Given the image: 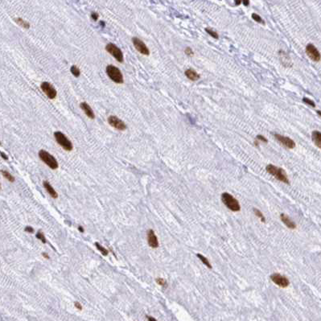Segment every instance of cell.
Here are the masks:
<instances>
[{
    "mask_svg": "<svg viewBox=\"0 0 321 321\" xmlns=\"http://www.w3.org/2000/svg\"><path fill=\"white\" fill-rule=\"evenodd\" d=\"M43 184H44V187H45V188L48 192V194H49L50 196L52 197V198L56 199V198L58 197V194H57V192H56V190L54 189L53 187H52V186L50 184L49 182H48V181L45 180V181H44Z\"/></svg>",
    "mask_w": 321,
    "mask_h": 321,
    "instance_id": "cell-16",
    "label": "cell"
},
{
    "mask_svg": "<svg viewBox=\"0 0 321 321\" xmlns=\"http://www.w3.org/2000/svg\"><path fill=\"white\" fill-rule=\"evenodd\" d=\"M197 257H198V258H200V260L202 261V263H204V265L207 266H208V267L210 268V269H211V268H212L211 265H210V263H209V261H208V259H207V258H205V257H204V256L201 255V254H199V253H197Z\"/></svg>",
    "mask_w": 321,
    "mask_h": 321,
    "instance_id": "cell-23",
    "label": "cell"
},
{
    "mask_svg": "<svg viewBox=\"0 0 321 321\" xmlns=\"http://www.w3.org/2000/svg\"><path fill=\"white\" fill-rule=\"evenodd\" d=\"M40 88L42 89V91L46 94V96L49 99L56 98V95H57V92L56 89L50 84L49 82L44 81L42 84H40Z\"/></svg>",
    "mask_w": 321,
    "mask_h": 321,
    "instance_id": "cell-7",
    "label": "cell"
},
{
    "mask_svg": "<svg viewBox=\"0 0 321 321\" xmlns=\"http://www.w3.org/2000/svg\"><path fill=\"white\" fill-rule=\"evenodd\" d=\"M0 188H1V184H0Z\"/></svg>",
    "mask_w": 321,
    "mask_h": 321,
    "instance_id": "cell-42",
    "label": "cell"
},
{
    "mask_svg": "<svg viewBox=\"0 0 321 321\" xmlns=\"http://www.w3.org/2000/svg\"><path fill=\"white\" fill-rule=\"evenodd\" d=\"M54 137H55V139L57 142V143L63 149H65L67 151H71L73 149V143H71V141L62 132L56 131L54 133Z\"/></svg>",
    "mask_w": 321,
    "mask_h": 321,
    "instance_id": "cell-5",
    "label": "cell"
},
{
    "mask_svg": "<svg viewBox=\"0 0 321 321\" xmlns=\"http://www.w3.org/2000/svg\"><path fill=\"white\" fill-rule=\"evenodd\" d=\"M99 18V15L97 13V12H93L91 14V19L94 20V21H97Z\"/></svg>",
    "mask_w": 321,
    "mask_h": 321,
    "instance_id": "cell-29",
    "label": "cell"
},
{
    "mask_svg": "<svg viewBox=\"0 0 321 321\" xmlns=\"http://www.w3.org/2000/svg\"><path fill=\"white\" fill-rule=\"evenodd\" d=\"M156 282H157L158 284H160L161 286H164L166 284V281L164 279H161V278H159V279H156Z\"/></svg>",
    "mask_w": 321,
    "mask_h": 321,
    "instance_id": "cell-30",
    "label": "cell"
},
{
    "mask_svg": "<svg viewBox=\"0 0 321 321\" xmlns=\"http://www.w3.org/2000/svg\"><path fill=\"white\" fill-rule=\"evenodd\" d=\"M256 138H257L258 140L263 141V142H265V143H267V142H268L267 139H266V138L265 137H264V136L261 135V134H258V135H257Z\"/></svg>",
    "mask_w": 321,
    "mask_h": 321,
    "instance_id": "cell-31",
    "label": "cell"
},
{
    "mask_svg": "<svg viewBox=\"0 0 321 321\" xmlns=\"http://www.w3.org/2000/svg\"><path fill=\"white\" fill-rule=\"evenodd\" d=\"M306 53L310 59H312L313 61L319 62L320 61V54L316 48L315 47L314 45L308 44L306 46Z\"/></svg>",
    "mask_w": 321,
    "mask_h": 321,
    "instance_id": "cell-10",
    "label": "cell"
},
{
    "mask_svg": "<svg viewBox=\"0 0 321 321\" xmlns=\"http://www.w3.org/2000/svg\"><path fill=\"white\" fill-rule=\"evenodd\" d=\"M274 136L279 143L285 146L286 147L289 148V149H293V148L295 147V143L293 139H291V138H288V137L283 136L279 134H274Z\"/></svg>",
    "mask_w": 321,
    "mask_h": 321,
    "instance_id": "cell-11",
    "label": "cell"
},
{
    "mask_svg": "<svg viewBox=\"0 0 321 321\" xmlns=\"http://www.w3.org/2000/svg\"><path fill=\"white\" fill-rule=\"evenodd\" d=\"M312 138L313 143H315V145L317 146V147L320 148L321 147V133L318 131H315L312 132Z\"/></svg>",
    "mask_w": 321,
    "mask_h": 321,
    "instance_id": "cell-17",
    "label": "cell"
},
{
    "mask_svg": "<svg viewBox=\"0 0 321 321\" xmlns=\"http://www.w3.org/2000/svg\"><path fill=\"white\" fill-rule=\"evenodd\" d=\"M132 42H133V45H134V48H135L138 52H139L143 55H145V56H149L150 55L149 48L147 47V45H145V43L143 42V40H139L137 37H133Z\"/></svg>",
    "mask_w": 321,
    "mask_h": 321,
    "instance_id": "cell-8",
    "label": "cell"
},
{
    "mask_svg": "<svg viewBox=\"0 0 321 321\" xmlns=\"http://www.w3.org/2000/svg\"><path fill=\"white\" fill-rule=\"evenodd\" d=\"M108 123L111 127L115 128V129L118 130V131H125L127 129V125L125 124V122L117 117H116V116H114V115L108 117Z\"/></svg>",
    "mask_w": 321,
    "mask_h": 321,
    "instance_id": "cell-9",
    "label": "cell"
},
{
    "mask_svg": "<svg viewBox=\"0 0 321 321\" xmlns=\"http://www.w3.org/2000/svg\"><path fill=\"white\" fill-rule=\"evenodd\" d=\"M280 217H281V220L285 224V225L287 226L288 228H290V229H295V227H296V225H295V223L292 221V220L290 219V218L287 217L286 215H285V214H281V216H280Z\"/></svg>",
    "mask_w": 321,
    "mask_h": 321,
    "instance_id": "cell-18",
    "label": "cell"
},
{
    "mask_svg": "<svg viewBox=\"0 0 321 321\" xmlns=\"http://www.w3.org/2000/svg\"><path fill=\"white\" fill-rule=\"evenodd\" d=\"M241 1H235V4L236 5H239L241 3Z\"/></svg>",
    "mask_w": 321,
    "mask_h": 321,
    "instance_id": "cell-40",
    "label": "cell"
},
{
    "mask_svg": "<svg viewBox=\"0 0 321 321\" xmlns=\"http://www.w3.org/2000/svg\"><path fill=\"white\" fill-rule=\"evenodd\" d=\"M36 238L42 241L43 243H46V242H47V240L45 238V236L44 235V233H43L42 232H40V231H39V232L36 233Z\"/></svg>",
    "mask_w": 321,
    "mask_h": 321,
    "instance_id": "cell-26",
    "label": "cell"
},
{
    "mask_svg": "<svg viewBox=\"0 0 321 321\" xmlns=\"http://www.w3.org/2000/svg\"><path fill=\"white\" fill-rule=\"evenodd\" d=\"M147 319H148V321H157L155 319V318H154V317H151V316H147Z\"/></svg>",
    "mask_w": 321,
    "mask_h": 321,
    "instance_id": "cell-37",
    "label": "cell"
},
{
    "mask_svg": "<svg viewBox=\"0 0 321 321\" xmlns=\"http://www.w3.org/2000/svg\"><path fill=\"white\" fill-rule=\"evenodd\" d=\"M221 200L227 206V208L233 212H237L240 210V204L234 197L231 196L227 192H224L221 195Z\"/></svg>",
    "mask_w": 321,
    "mask_h": 321,
    "instance_id": "cell-4",
    "label": "cell"
},
{
    "mask_svg": "<svg viewBox=\"0 0 321 321\" xmlns=\"http://www.w3.org/2000/svg\"><path fill=\"white\" fill-rule=\"evenodd\" d=\"M184 74H185L186 77H187L189 80L192 81H196L199 80L200 78V74H198L194 69H192V68L187 69V70L185 71Z\"/></svg>",
    "mask_w": 321,
    "mask_h": 321,
    "instance_id": "cell-15",
    "label": "cell"
},
{
    "mask_svg": "<svg viewBox=\"0 0 321 321\" xmlns=\"http://www.w3.org/2000/svg\"><path fill=\"white\" fill-rule=\"evenodd\" d=\"M185 53L187 54V56H192L193 55V51L192 50V48H187L185 49Z\"/></svg>",
    "mask_w": 321,
    "mask_h": 321,
    "instance_id": "cell-33",
    "label": "cell"
},
{
    "mask_svg": "<svg viewBox=\"0 0 321 321\" xmlns=\"http://www.w3.org/2000/svg\"><path fill=\"white\" fill-rule=\"evenodd\" d=\"M303 102H305V103L307 104V105H309V106H312V107H316V104H315L314 101H312V100H310L309 98H303Z\"/></svg>",
    "mask_w": 321,
    "mask_h": 321,
    "instance_id": "cell-28",
    "label": "cell"
},
{
    "mask_svg": "<svg viewBox=\"0 0 321 321\" xmlns=\"http://www.w3.org/2000/svg\"><path fill=\"white\" fill-rule=\"evenodd\" d=\"M39 157L47 166H48L51 169L55 170L57 169L59 167L58 162L56 161L53 155L45 150H40L39 151Z\"/></svg>",
    "mask_w": 321,
    "mask_h": 321,
    "instance_id": "cell-3",
    "label": "cell"
},
{
    "mask_svg": "<svg viewBox=\"0 0 321 321\" xmlns=\"http://www.w3.org/2000/svg\"><path fill=\"white\" fill-rule=\"evenodd\" d=\"M0 155H1V157L2 158V159H4L5 160H8V156H7L5 153L3 152H0Z\"/></svg>",
    "mask_w": 321,
    "mask_h": 321,
    "instance_id": "cell-35",
    "label": "cell"
},
{
    "mask_svg": "<svg viewBox=\"0 0 321 321\" xmlns=\"http://www.w3.org/2000/svg\"><path fill=\"white\" fill-rule=\"evenodd\" d=\"M1 173H2V175L3 176V177H5L8 181L12 182V183L15 182V179L14 176H12L10 172H8L7 171H5V170H1Z\"/></svg>",
    "mask_w": 321,
    "mask_h": 321,
    "instance_id": "cell-20",
    "label": "cell"
},
{
    "mask_svg": "<svg viewBox=\"0 0 321 321\" xmlns=\"http://www.w3.org/2000/svg\"><path fill=\"white\" fill-rule=\"evenodd\" d=\"M80 107L81 108V110L84 112V114H86V116L88 117H89L90 119H94L95 117V115H94V110H92V108L90 107L89 104L86 103L85 101H83L80 104Z\"/></svg>",
    "mask_w": 321,
    "mask_h": 321,
    "instance_id": "cell-14",
    "label": "cell"
},
{
    "mask_svg": "<svg viewBox=\"0 0 321 321\" xmlns=\"http://www.w3.org/2000/svg\"><path fill=\"white\" fill-rule=\"evenodd\" d=\"M95 246H96V248L101 253V254L103 256H107L108 255V253H109V252H108V250H106L105 247H103V246H101V245H100V244L98 243V242H95Z\"/></svg>",
    "mask_w": 321,
    "mask_h": 321,
    "instance_id": "cell-21",
    "label": "cell"
},
{
    "mask_svg": "<svg viewBox=\"0 0 321 321\" xmlns=\"http://www.w3.org/2000/svg\"><path fill=\"white\" fill-rule=\"evenodd\" d=\"M0 145H1V143H0Z\"/></svg>",
    "mask_w": 321,
    "mask_h": 321,
    "instance_id": "cell-43",
    "label": "cell"
},
{
    "mask_svg": "<svg viewBox=\"0 0 321 321\" xmlns=\"http://www.w3.org/2000/svg\"><path fill=\"white\" fill-rule=\"evenodd\" d=\"M317 113H318V114H319V116H320V115H321V114H320V111H317Z\"/></svg>",
    "mask_w": 321,
    "mask_h": 321,
    "instance_id": "cell-41",
    "label": "cell"
},
{
    "mask_svg": "<svg viewBox=\"0 0 321 321\" xmlns=\"http://www.w3.org/2000/svg\"><path fill=\"white\" fill-rule=\"evenodd\" d=\"M70 71H71V73H72V74H73V75L74 76V77H76V78H78V77H80V75H81L80 68H78V67H77L76 65H72V66H71Z\"/></svg>",
    "mask_w": 321,
    "mask_h": 321,
    "instance_id": "cell-22",
    "label": "cell"
},
{
    "mask_svg": "<svg viewBox=\"0 0 321 321\" xmlns=\"http://www.w3.org/2000/svg\"><path fill=\"white\" fill-rule=\"evenodd\" d=\"M270 279L274 283L281 287H286L290 284L288 279L285 276H283L280 274H273L270 276Z\"/></svg>",
    "mask_w": 321,
    "mask_h": 321,
    "instance_id": "cell-12",
    "label": "cell"
},
{
    "mask_svg": "<svg viewBox=\"0 0 321 321\" xmlns=\"http://www.w3.org/2000/svg\"><path fill=\"white\" fill-rule=\"evenodd\" d=\"M147 241L149 246L152 248H157L159 246V241L155 235V232L152 230H150L147 232Z\"/></svg>",
    "mask_w": 321,
    "mask_h": 321,
    "instance_id": "cell-13",
    "label": "cell"
},
{
    "mask_svg": "<svg viewBox=\"0 0 321 321\" xmlns=\"http://www.w3.org/2000/svg\"><path fill=\"white\" fill-rule=\"evenodd\" d=\"M252 18H253V19L254 20V21L258 22V23H259V24H265V22H264V20L262 19V17H261L260 15H258V14H256V13H253V14H252Z\"/></svg>",
    "mask_w": 321,
    "mask_h": 321,
    "instance_id": "cell-24",
    "label": "cell"
},
{
    "mask_svg": "<svg viewBox=\"0 0 321 321\" xmlns=\"http://www.w3.org/2000/svg\"><path fill=\"white\" fill-rule=\"evenodd\" d=\"M15 21L16 22V24H19V26H21L22 28H26V29H28L30 28V24L28 22L24 20L22 18H16V19H15Z\"/></svg>",
    "mask_w": 321,
    "mask_h": 321,
    "instance_id": "cell-19",
    "label": "cell"
},
{
    "mask_svg": "<svg viewBox=\"0 0 321 321\" xmlns=\"http://www.w3.org/2000/svg\"><path fill=\"white\" fill-rule=\"evenodd\" d=\"M243 4L245 5V6H249V4H250V2L249 1H243Z\"/></svg>",
    "mask_w": 321,
    "mask_h": 321,
    "instance_id": "cell-38",
    "label": "cell"
},
{
    "mask_svg": "<svg viewBox=\"0 0 321 321\" xmlns=\"http://www.w3.org/2000/svg\"><path fill=\"white\" fill-rule=\"evenodd\" d=\"M24 231L27 233H34V229H33L31 226H26L25 229H24Z\"/></svg>",
    "mask_w": 321,
    "mask_h": 321,
    "instance_id": "cell-32",
    "label": "cell"
},
{
    "mask_svg": "<svg viewBox=\"0 0 321 321\" xmlns=\"http://www.w3.org/2000/svg\"><path fill=\"white\" fill-rule=\"evenodd\" d=\"M42 255H43V257H45V258H46V259H49V258H49V255H48V254L47 253H43Z\"/></svg>",
    "mask_w": 321,
    "mask_h": 321,
    "instance_id": "cell-36",
    "label": "cell"
},
{
    "mask_svg": "<svg viewBox=\"0 0 321 321\" xmlns=\"http://www.w3.org/2000/svg\"><path fill=\"white\" fill-rule=\"evenodd\" d=\"M74 306H75L78 310H82V306L79 302H75L74 303Z\"/></svg>",
    "mask_w": 321,
    "mask_h": 321,
    "instance_id": "cell-34",
    "label": "cell"
},
{
    "mask_svg": "<svg viewBox=\"0 0 321 321\" xmlns=\"http://www.w3.org/2000/svg\"><path fill=\"white\" fill-rule=\"evenodd\" d=\"M253 212H254V213H255L256 216H258V217L261 218V220H262L263 222L265 221V217H264V216H263V214L259 210H258L257 209H253Z\"/></svg>",
    "mask_w": 321,
    "mask_h": 321,
    "instance_id": "cell-27",
    "label": "cell"
},
{
    "mask_svg": "<svg viewBox=\"0 0 321 321\" xmlns=\"http://www.w3.org/2000/svg\"><path fill=\"white\" fill-rule=\"evenodd\" d=\"M78 230H79L80 232L84 233V229H83V228H82L81 226H79V227H78Z\"/></svg>",
    "mask_w": 321,
    "mask_h": 321,
    "instance_id": "cell-39",
    "label": "cell"
},
{
    "mask_svg": "<svg viewBox=\"0 0 321 321\" xmlns=\"http://www.w3.org/2000/svg\"><path fill=\"white\" fill-rule=\"evenodd\" d=\"M205 31H206L209 35H210L213 38H215V39H218L219 38V35H218L217 32L215 31L214 30H212L210 28H205Z\"/></svg>",
    "mask_w": 321,
    "mask_h": 321,
    "instance_id": "cell-25",
    "label": "cell"
},
{
    "mask_svg": "<svg viewBox=\"0 0 321 321\" xmlns=\"http://www.w3.org/2000/svg\"><path fill=\"white\" fill-rule=\"evenodd\" d=\"M266 171H267L268 173H270V175L274 176V178H276L277 180L283 182V183H286L288 184H289V180L287 178V176H286V172L284 171L283 169L280 168V167H277L276 166L274 165H272V164H269L266 166Z\"/></svg>",
    "mask_w": 321,
    "mask_h": 321,
    "instance_id": "cell-1",
    "label": "cell"
},
{
    "mask_svg": "<svg viewBox=\"0 0 321 321\" xmlns=\"http://www.w3.org/2000/svg\"><path fill=\"white\" fill-rule=\"evenodd\" d=\"M106 73H107L108 77L117 84H122L124 82L122 72L116 66L111 65H108L106 67Z\"/></svg>",
    "mask_w": 321,
    "mask_h": 321,
    "instance_id": "cell-2",
    "label": "cell"
},
{
    "mask_svg": "<svg viewBox=\"0 0 321 321\" xmlns=\"http://www.w3.org/2000/svg\"><path fill=\"white\" fill-rule=\"evenodd\" d=\"M106 50L111 56H114L116 59V61H118L119 63H122L124 61V57H123V53H122V50L115 45L112 43H109L106 46Z\"/></svg>",
    "mask_w": 321,
    "mask_h": 321,
    "instance_id": "cell-6",
    "label": "cell"
}]
</instances>
